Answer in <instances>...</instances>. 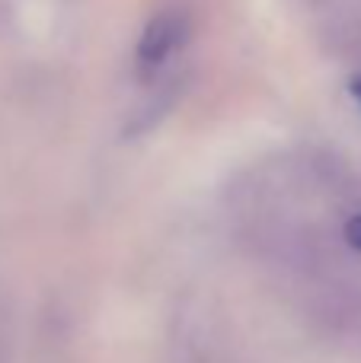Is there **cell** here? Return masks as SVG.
<instances>
[{
    "label": "cell",
    "mask_w": 361,
    "mask_h": 363,
    "mask_svg": "<svg viewBox=\"0 0 361 363\" xmlns=\"http://www.w3.org/2000/svg\"><path fill=\"white\" fill-rule=\"evenodd\" d=\"M185 35H189V16L183 6H163L144 23L134 48V70L141 77H153L179 48H183Z\"/></svg>",
    "instance_id": "6da1fadb"
},
{
    "label": "cell",
    "mask_w": 361,
    "mask_h": 363,
    "mask_svg": "<svg viewBox=\"0 0 361 363\" xmlns=\"http://www.w3.org/2000/svg\"><path fill=\"white\" fill-rule=\"evenodd\" d=\"M343 245L349 252H355V255H361V207H355V211L345 217V223H343Z\"/></svg>",
    "instance_id": "7a4b0ae2"
}]
</instances>
